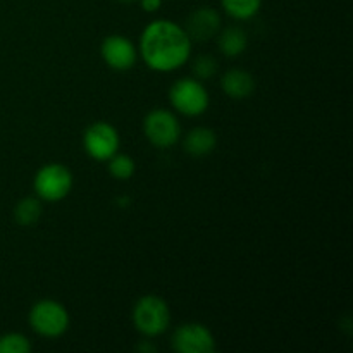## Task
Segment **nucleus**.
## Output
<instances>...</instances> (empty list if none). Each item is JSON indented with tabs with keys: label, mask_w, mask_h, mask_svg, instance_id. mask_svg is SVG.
<instances>
[{
	"label": "nucleus",
	"mask_w": 353,
	"mask_h": 353,
	"mask_svg": "<svg viewBox=\"0 0 353 353\" xmlns=\"http://www.w3.org/2000/svg\"><path fill=\"white\" fill-rule=\"evenodd\" d=\"M192 54V38L181 24L171 19H155L141 31L138 55L157 72L181 69Z\"/></svg>",
	"instance_id": "1"
},
{
	"label": "nucleus",
	"mask_w": 353,
	"mask_h": 353,
	"mask_svg": "<svg viewBox=\"0 0 353 353\" xmlns=\"http://www.w3.org/2000/svg\"><path fill=\"white\" fill-rule=\"evenodd\" d=\"M131 319L138 333L145 338H155L169 330L171 310L165 300L159 295H145L134 303Z\"/></svg>",
	"instance_id": "2"
},
{
	"label": "nucleus",
	"mask_w": 353,
	"mask_h": 353,
	"mask_svg": "<svg viewBox=\"0 0 353 353\" xmlns=\"http://www.w3.org/2000/svg\"><path fill=\"white\" fill-rule=\"evenodd\" d=\"M28 321L34 333L48 340L62 336L71 324L68 309L61 302L52 299H43L34 303L31 307Z\"/></svg>",
	"instance_id": "3"
},
{
	"label": "nucleus",
	"mask_w": 353,
	"mask_h": 353,
	"mask_svg": "<svg viewBox=\"0 0 353 353\" xmlns=\"http://www.w3.org/2000/svg\"><path fill=\"white\" fill-rule=\"evenodd\" d=\"M169 102L181 116L199 117L209 109L210 97L200 79L181 78L169 88Z\"/></svg>",
	"instance_id": "4"
},
{
	"label": "nucleus",
	"mask_w": 353,
	"mask_h": 353,
	"mask_svg": "<svg viewBox=\"0 0 353 353\" xmlns=\"http://www.w3.org/2000/svg\"><path fill=\"white\" fill-rule=\"evenodd\" d=\"M72 183L74 179H72V172L69 171V168H65L64 164L52 162V164H45L43 168L38 169L33 179V188L38 199L55 203L64 200L71 193Z\"/></svg>",
	"instance_id": "5"
},
{
	"label": "nucleus",
	"mask_w": 353,
	"mask_h": 353,
	"mask_svg": "<svg viewBox=\"0 0 353 353\" xmlns=\"http://www.w3.org/2000/svg\"><path fill=\"white\" fill-rule=\"evenodd\" d=\"M143 133L154 147L171 148L181 138V124L171 110L154 109L145 116Z\"/></svg>",
	"instance_id": "6"
},
{
	"label": "nucleus",
	"mask_w": 353,
	"mask_h": 353,
	"mask_svg": "<svg viewBox=\"0 0 353 353\" xmlns=\"http://www.w3.org/2000/svg\"><path fill=\"white\" fill-rule=\"evenodd\" d=\"M121 138L116 128L109 123H99L90 124L83 134V147L85 152L99 162H107L114 154L119 152Z\"/></svg>",
	"instance_id": "7"
},
{
	"label": "nucleus",
	"mask_w": 353,
	"mask_h": 353,
	"mask_svg": "<svg viewBox=\"0 0 353 353\" xmlns=\"http://www.w3.org/2000/svg\"><path fill=\"white\" fill-rule=\"evenodd\" d=\"M171 343L178 353H212L216 350L212 331L200 323H185L176 327Z\"/></svg>",
	"instance_id": "8"
},
{
	"label": "nucleus",
	"mask_w": 353,
	"mask_h": 353,
	"mask_svg": "<svg viewBox=\"0 0 353 353\" xmlns=\"http://www.w3.org/2000/svg\"><path fill=\"white\" fill-rule=\"evenodd\" d=\"M103 62L114 71H130L138 61V47L123 34H110L100 45Z\"/></svg>",
	"instance_id": "9"
},
{
	"label": "nucleus",
	"mask_w": 353,
	"mask_h": 353,
	"mask_svg": "<svg viewBox=\"0 0 353 353\" xmlns=\"http://www.w3.org/2000/svg\"><path fill=\"white\" fill-rule=\"evenodd\" d=\"M221 14L212 7H199L186 19L183 28L186 30L192 41H209L217 37L221 30Z\"/></svg>",
	"instance_id": "10"
},
{
	"label": "nucleus",
	"mask_w": 353,
	"mask_h": 353,
	"mask_svg": "<svg viewBox=\"0 0 353 353\" xmlns=\"http://www.w3.org/2000/svg\"><path fill=\"white\" fill-rule=\"evenodd\" d=\"M217 134L216 131L205 126H196L188 131V134L183 140V148L192 157H207L216 150Z\"/></svg>",
	"instance_id": "11"
},
{
	"label": "nucleus",
	"mask_w": 353,
	"mask_h": 353,
	"mask_svg": "<svg viewBox=\"0 0 353 353\" xmlns=\"http://www.w3.org/2000/svg\"><path fill=\"white\" fill-rule=\"evenodd\" d=\"M221 88L231 99L243 100L254 93L255 79L245 69H230L228 72H224L223 79H221Z\"/></svg>",
	"instance_id": "12"
},
{
	"label": "nucleus",
	"mask_w": 353,
	"mask_h": 353,
	"mask_svg": "<svg viewBox=\"0 0 353 353\" xmlns=\"http://www.w3.org/2000/svg\"><path fill=\"white\" fill-rule=\"evenodd\" d=\"M217 34H219V38H217L219 50L223 52V55H226V57L234 59L247 50L248 37L241 28L230 26Z\"/></svg>",
	"instance_id": "13"
},
{
	"label": "nucleus",
	"mask_w": 353,
	"mask_h": 353,
	"mask_svg": "<svg viewBox=\"0 0 353 353\" xmlns=\"http://www.w3.org/2000/svg\"><path fill=\"white\" fill-rule=\"evenodd\" d=\"M221 7L234 21H248L257 16L262 0H221Z\"/></svg>",
	"instance_id": "14"
},
{
	"label": "nucleus",
	"mask_w": 353,
	"mask_h": 353,
	"mask_svg": "<svg viewBox=\"0 0 353 353\" xmlns=\"http://www.w3.org/2000/svg\"><path fill=\"white\" fill-rule=\"evenodd\" d=\"M41 217V202L38 196H26L19 200L14 209V219L19 226H31Z\"/></svg>",
	"instance_id": "15"
},
{
	"label": "nucleus",
	"mask_w": 353,
	"mask_h": 353,
	"mask_svg": "<svg viewBox=\"0 0 353 353\" xmlns=\"http://www.w3.org/2000/svg\"><path fill=\"white\" fill-rule=\"evenodd\" d=\"M109 172L114 179L117 181H126V179H131L134 174V161L126 154H114L112 157L109 159Z\"/></svg>",
	"instance_id": "16"
},
{
	"label": "nucleus",
	"mask_w": 353,
	"mask_h": 353,
	"mask_svg": "<svg viewBox=\"0 0 353 353\" xmlns=\"http://www.w3.org/2000/svg\"><path fill=\"white\" fill-rule=\"evenodd\" d=\"M31 341L21 333H6L0 336V353H30Z\"/></svg>",
	"instance_id": "17"
},
{
	"label": "nucleus",
	"mask_w": 353,
	"mask_h": 353,
	"mask_svg": "<svg viewBox=\"0 0 353 353\" xmlns=\"http://www.w3.org/2000/svg\"><path fill=\"white\" fill-rule=\"evenodd\" d=\"M217 69H219V65H217L216 57H212V55H199L193 62L192 71L196 79L207 81V79H212L216 76Z\"/></svg>",
	"instance_id": "18"
},
{
	"label": "nucleus",
	"mask_w": 353,
	"mask_h": 353,
	"mask_svg": "<svg viewBox=\"0 0 353 353\" xmlns=\"http://www.w3.org/2000/svg\"><path fill=\"white\" fill-rule=\"evenodd\" d=\"M145 12H157L162 6V0H138Z\"/></svg>",
	"instance_id": "19"
},
{
	"label": "nucleus",
	"mask_w": 353,
	"mask_h": 353,
	"mask_svg": "<svg viewBox=\"0 0 353 353\" xmlns=\"http://www.w3.org/2000/svg\"><path fill=\"white\" fill-rule=\"evenodd\" d=\"M138 350L140 352H155L154 345L148 343V340H143L140 345H138Z\"/></svg>",
	"instance_id": "20"
},
{
	"label": "nucleus",
	"mask_w": 353,
	"mask_h": 353,
	"mask_svg": "<svg viewBox=\"0 0 353 353\" xmlns=\"http://www.w3.org/2000/svg\"><path fill=\"white\" fill-rule=\"evenodd\" d=\"M117 2H121V3H134V2H138V0H117Z\"/></svg>",
	"instance_id": "21"
}]
</instances>
